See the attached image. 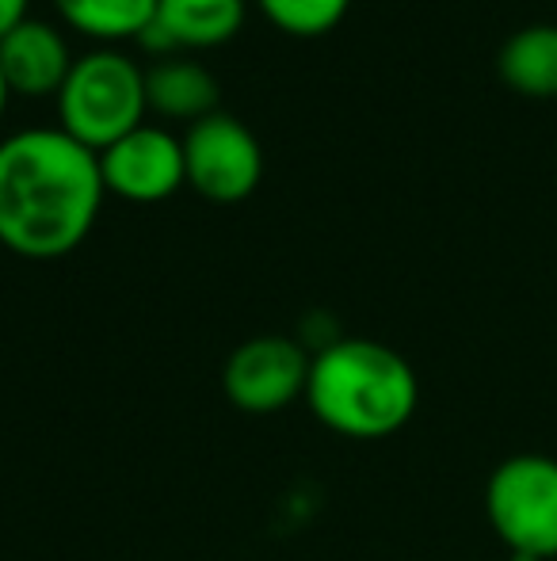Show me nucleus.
I'll use <instances>...</instances> for the list:
<instances>
[{"label":"nucleus","mask_w":557,"mask_h":561,"mask_svg":"<svg viewBox=\"0 0 557 561\" xmlns=\"http://www.w3.org/2000/svg\"><path fill=\"white\" fill-rule=\"evenodd\" d=\"M146 115V69L115 46H100L77 58L58 92V126L92 153H104L138 130Z\"/></svg>","instance_id":"nucleus-3"},{"label":"nucleus","mask_w":557,"mask_h":561,"mask_svg":"<svg viewBox=\"0 0 557 561\" xmlns=\"http://www.w3.org/2000/svg\"><path fill=\"white\" fill-rule=\"evenodd\" d=\"M27 8H31V0H0V38L27 20Z\"/></svg>","instance_id":"nucleus-14"},{"label":"nucleus","mask_w":557,"mask_h":561,"mask_svg":"<svg viewBox=\"0 0 557 561\" xmlns=\"http://www.w3.org/2000/svg\"><path fill=\"white\" fill-rule=\"evenodd\" d=\"M485 516L508 554L557 558V458L523 450L492 466L485 481Z\"/></svg>","instance_id":"nucleus-4"},{"label":"nucleus","mask_w":557,"mask_h":561,"mask_svg":"<svg viewBox=\"0 0 557 561\" xmlns=\"http://www.w3.org/2000/svg\"><path fill=\"white\" fill-rule=\"evenodd\" d=\"M184 169L187 187L210 203H245L260 187L264 149L256 134L233 115H207L184 134Z\"/></svg>","instance_id":"nucleus-5"},{"label":"nucleus","mask_w":557,"mask_h":561,"mask_svg":"<svg viewBox=\"0 0 557 561\" xmlns=\"http://www.w3.org/2000/svg\"><path fill=\"white\" fill-rule=\"evenodd\" d=\"M8 100H12V89H8L4 73H0V118H4V112H8Z\"/></svg>","instance_id":"nucleus-15"},{"label":"nucleus","mask_w":557,"mask_h":561,"mask_svg":"<svg viewBox=\"0 0 557 561\" xmlns=\"http://www.w3.org/2000/svg\"><path fill=\"white\" fill-rule=\"evenodd\" d=\"M305 405L344 439H390L413 421L420 382L413 363L382 340L333 336L313 352Z\"/></svg>","instance_id":"nucleus-2"},{"label":"nucleus","mask_w":557,"mask_h":561,"mask_svg":"<svg viewBox=\"0 0 557 561\" xmlns=\"http://www.w3.org/2000/svg\"><path fill=\"white\" fill-rule=\"evenodd\" d=\"M146 100L149 112L161 115L164 123H187L195 126L199 118L218 112V77L207 66L192 58H161L146 69Z\"/></svg>","instance_id":"nucleus-9"},{"label":"nucleus","mask_w":557,"mask_h":561,"mask_svg":"<svg viewBox=\"0 0 557 561\" xmlns=\"http://www.w3.org/2000/svg\"><path fill=\"white\" fill-rule=\"evenodd\" d=\"M264 20L294 38H321L336 31L348 15L351 0H256Z\"/></svg>","instance_id":"nucleus-13"},{"label":"nucleus","mask_w":557,"mask_h":561,"mask_svg":"<svg viewBox=\"0 0 557 561\" xmlns=\"http://www.w3.org/2000/svg\"><path fill=\"white\" fill-rule=\"evenodd\" d=\"M500 81L527 100L557 96V27L554 23H531L515 31L497 54Z\"/></svg>","instance_id":"nucleus-11"},{"label":"nucleus","mask_w":557,"mask_h":561,"mask_svg":"<svg viewBox=\"0 0 557 561\" xmlns=\"http://www.w3.org/2000/svg\"><path fill=\"white\" fill-rule=\"evenodd\" d=\"M73 50L66 35L46 20H23L15 31L0 38V73H4L12 96L27 100H58L69 69H73Z\"/></svg>","instance_id":"nucleus-8"},{"label":"nucleus","mask_w":557,"mask_h":561,"mask_svg":"<svg viewBox=\"0 0 557 561\" xmlns=\"http://www.w3.org/2000/svg\"><path fill=\"white\" fill-rule=\"evenodd\" d=\"M50 4L69 31L100 46L138 43V35L156 15V0H50Z\"/></svg>","instance_id":"nucleus-12"},{"label":"nucleus","mask_w":557,"mask_h":561,"mask_svg":"<svg viewBox=\"0 0 557 561\" xmlns=\"http://www.w3.org/2000/svg\"><path fill=\"white\" fill-rule=\"evenodd\" d=\"M100 153L61 126H27L0 141V244L23 260H61L89 241L104 210Z\"/></svg>","instance_id":"nucleus-1"},{"label":"nucleus","mask_w":557,"mask_h":561,"mask_svg":"<svg viewBox=\"0 0 557 561\" xmlns=\"http://www.w3.org/2000/svg\"><path fill=\"white\" fill-rule=\"evenodd\" d=\"M100 176L107 195H119L123 203L153 207L172 199L187 184L184 138H176L169 126L141 123L100 153Z\"/></svg>","instance_id":"nucleus-7"},{"label":"nucleus","mask_w":557,"mask_h":561,"mask_svg":"<svg viewBox=\"0 0 557 561\" xmlns=\"http://www.w3.org/2000/svg\"><path fill=\"white\" fill-rule=\"evenodd\" d=\"M313 355L294 336H253L237 344L225 359L222 390L233 409L253 416H271L305 398Z\"/></svg>","instance_id":"nucleus-6"},{"label":"nucleus","mask_w":557,"mask_h":561,"mask_svg":"<svg viewBox=\"0 0 557 561\" xmlns=\"http://www.w3.org/2000/svg\"><path fill=\"white\" fill-rule=\"evenodd\" d=\"M248 0H156L153 23L172 50H214L241 35Z\"/></svg>","instance_id":"nucleus-10"}]
</instances>
